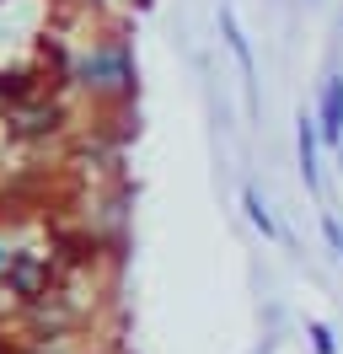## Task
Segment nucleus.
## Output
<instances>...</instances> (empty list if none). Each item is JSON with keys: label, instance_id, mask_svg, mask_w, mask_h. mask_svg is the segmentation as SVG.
<instances>
[{"label": "nucleus", "instance_id": "obj_5", "mask_svg": "<svg viewBox=\"0 0 343 354\" xmlns=\"http://www.w3.org/2000/svg\"><path fill=\"white\" fill-rule=\"evenodd\" d=\"M220 32H225V48L236 54V65H241V81H247V97H252V44H247V32L236 22L231 6H220Z\"/></svg>", "mask_w": 343, "mask_h": 354}, {"label": "nucleus", "instance_id": "obj_2", "mask_svg": "<svg viewBox=\"0 0 343 354\" xmlns=\"http://www.w3.org/2000/svg\"><path fill=\"white\" fill-rule=\"evenodd\" d=\"M59 124H64V108L48 102V97H27L6 118V129L17 134V140H48V134H59Z\"/></svg>", "mask_w": 343, "mask_h": 354}, {"label": "nucleus", "instance_id": "obj_3", "mask_svg": "<svg viewBox=\"0 0 343 354\" xmlns=\"http://www.w3.org/2000/svg\"><path fill=\"white\" fill-rule=\"evenodd\" d=\"M6 290H11V295H21V301H43V295H48V268H43L38 258L17 252V258H11V268H6Z\"/></svg>", "mask_w": 343, "mask_h": 354}, {"label": "nucleus", "instance_id": "obj_8", "mask_svg": "<svg viewBox=\"0 0 343 354\" xmlns=\"http://www.w3.org/2000/svg\"><path fill=\"white\" fill-rule=\"evenodd\" d=\"M311 349H317V354H338V338H333L327 322H311Z\"/></svg>", "mask_w": 343, "mask_h": 354}, {"label": "nucleus", "instance_id": "obj_10", "mask_svg": "<svg viewBox=\"0 0 343 354\" xmlns=\"http://www.w3.org/2000/svg\"><path fill=\"white\" fill-rule=\"evenodd\" d=\"M11 258H17V252H6V247H0V274H6V268H11Z\"/></svg>", "mask_w": 343, "mask_h": 354}, {"label": "nucleus", "instance_id": "obj_6", "mask_svg": "<svg viewBox=\"0 0 343 354\" xmlns=\"http://www.w3.org/2000/svg\"><path fill=\"white\" fill-rule=\"evenodd\" d=\"M317 118H306L300 113V129H295V151H300V177H306V188H322V167H317Z\"/></svg>", "mask_w": 343, "mask_h": 354}, {"label": "nucleus", "instance_id": "obj_4", "mask_svg": "<svg viewBox=\"0 0 343 354\" xmlns=\"http://www.w3.org/2000/svg\"><path fill=\"white\" fill-rule=\"evenodd\" d=\"M317 129L327 145H343V75H327L317 97Z\"/></svg>", "mask_w": 343, "mask_h": 354}, {"label": "nucleus", "instance_id": "obj_7", "mask_svg": "<svg viewBox=\"0 0 343 354\" xmlns=\"http://www.w3.org/2000/svg\"><path fill=\"white\" fill-rule=\"evenodd\" d=\"M241 204H247V221H252L263 236H279V221L268 215V204L257 199V188H247V194H241Z\"/></svg>", "mask_w": 343, "mask_h": 354}, {"label": "nucleus", "instance_id": "obj_9", "mask_svg": "<svg viewBox=\"0 0 343 354\" xmlns=\"http://www.w3.org/2000/svg\"><path fill=\"white\" fill-rule=\"evenodd\" d=\"M322 231H327V242H333V252L343 258V221H338V215H322Z\"/></svg>", "mask_w": 343, "mask_h": 354}, {"label": "nucleus", "instance_id": "obj_1", "mask_svg": "<svg viewBox=\"0 0 343 354\" xmlns=\"http://www.w3.org/2000/svg\"><path fill=\"white\" fill-rule=\"evenodd\" d=\"M70 81L97 97V102H129L134 97V59H129L124 38H97L81 59L70 65Z\"/></svg>", "mask_w": 343, "mask_h": 354}]
</instances>
